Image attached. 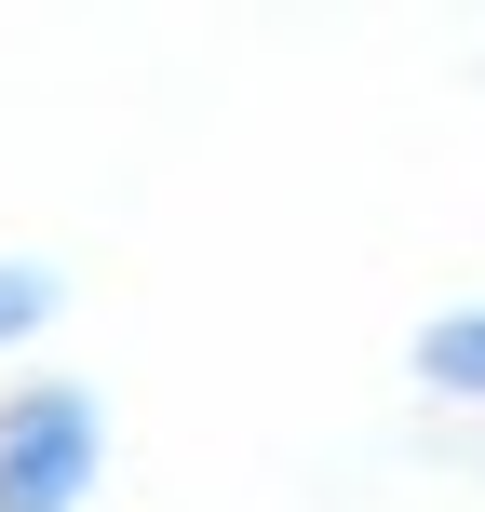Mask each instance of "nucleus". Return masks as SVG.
<instances>
[{
    "label": "nucleus",
    "mask_w": 485,
    "mask_h": 512,
    "mask_svg": "<svg viewBox=\"0 0 485 512\" xmlns=\"http://www.w3.org/2000/svg\"><path fill=\"white\" fill-rule=\"evenodd\" d=\"M108 486V405L81 378H14L0 391V512H81Z\"/></svg>",
    "instance_id": "nucleus-1"
},
{
    "label": "nucleus",
    "mask_w": 485,
    "mask_h": 512,
    "mask_svg": "<svg viewBox=\"0 0 485 512\" xmlns=\"http://www.w3.org/2000/svg\"><path fill=\"white\" fill-rule=\"evenodd\" d=\"M405 364H418V391H432V405H485V297L432 310V324L405 337Z\"/></svg>",
    "instance_id": "nucleus-2"
},
{
    "label": "nucleus",
    "mask_w": 485,
    "mask_h": 512,
    "mask_svg": "<svg viewBox=\"0 0 485 512\" xmlns=\"http://www.w3.org/2000/svg\"><path fill=\"white\" fill-rule=\"evenodd\" d=\"M54 310H68V270H54V256H0V351L54 337Z\"/></svg>",
    "instance_id": "nucleus-3"
}]
</instances>
